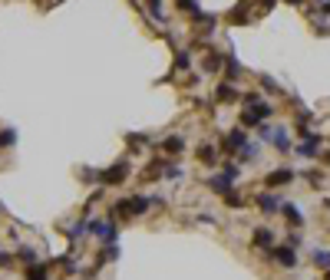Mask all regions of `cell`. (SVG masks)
I'll use <instances>...</instances> for the list:
<instances>
[{
	"instance_id": "9c48e42d",
	"label": "cell",
	"mask_w": 330,
	"mask_h": 280,
	"mask_svg": "<svg viewBox=\"0 0 330 280\" xmlns=\"http://www.w3.org/2000/svg\"><path fill=\"white\" fill-rule=\"evenodd\" d=\"M244 145H248V135H244L241 129H234L228 135V149H244Z\"/></svg>"
},
{
	"instance_id": "7402d4cb",
	"label": "cell",
	"mask_w": 330,
	"mask_h": 280,
	"mask_svg": "<svg viewBox=\"0 0 330 280\" xmlns=\"http://www.w3.org/2000/svg\"><path fill=\"white\" fill-rule=\"evenodd\" d=\"M238 73H241V66H238V60H228V79H234Z\"/></svg>"
},
{
	"instance_id": "2e32d148",
	"label": "cell",
	"mask_w": 330,
	"mask_h": 280,
	"mask_svg": "<svg viewBox=\"0 0 330 280\" xmlns=\"http://www.w3.org/2000/svg\"><path fill=\"white\" fill-rule=\"evenodd\" d=\"M182 145H185V142L178 139V135H172V139H165V152H182Z\"/></svg>"
},
{
	"instance_id": "83f0119b",
	"label": "cell",
	"mask_w": 330,
	"mask_h": 280,
	"mask_svg": "<svg viewBox=\"0 0 330 280\" xmlns=\"http://www.w3.org/2000/svg\"><path fill=\"white\" fill-rule=\"evenodd\" d=\"M287 3H294V7H300V3H304V0H287Z\"/></svg>"
},
{
	"instance_id": "ffe728a7",
	"label": "cell",
	"mask_w": 330,
	"mask_h": 280,
	"mask_svg": "<svg viewBox=\"0 0 330 280\" xmlns=\"http://www.w3.org/2000/svg\"><path fill=\"white\" fill-rule=\"evenodd\" d=\"M254 155H258V145H244V152H241V162H251Z\"/></svg>"
},
{
	"instance_id": "4fadbf2b",
	"label": "cell",
	"mask_w": 330,
	"mask_h": 280,
	"mask_svg": "<svg viewBox=\"0 0 330 280\" xmlns=\"http://www.w3.org/2000/svg\"><path fill=\"white\" fill-rule=\"evenodd\" d=\"M241 122H244V125H258V122H261V116H258L254 109H244V112H241Z\"/></svg>"
},
{
	"instance_id": "484cf974",
	"label": "cell",
	"mask_w": 330,
	"mask_h": 280,
	"mask_svg": "<svg viewBox=\"0 0 330 280\" xmlns=\"http://www.w3.org/2000/svg\"><path fill=\"white\" fill-rule=\"evenodd\" d=\"M10 264H13L10 254H0V267H10Z\"/></svg>"
},
{
	"instance_id": "d4e9b609",
	"label": "cell",
	"mask_w": 330,
	"mask_h": 280,
	"mask_svg": "<svg viewBox=\"0 0 330 280\" xmlns=\"http://www.w3.org/2000/svg\"><path fill=\"white\" fill-rule=\"evenodd\" d=\"M261 86L267 89V93H277V86H274V83H271V79H267V76H264V79H261Z\"/></svg>"
},
{
	"instance_id": "d6986e66",
	"label": "cell",
	"mask_w": 330,
	"mask_h": 280,
	"mask_svg": "<svg viewBox=\"0 0 330 280\" xmlns=\"http://www.w3.org/2000/svg\"><path fill=\"white\" fill-rule=\"evenodd\" d=\"M149 10H152L155 20H162V0H149Z\"/></svg>"
},
{
	"instance_id": "e0dca14e",
	"label": "cell",
	"mask_w": 330,
	"mask_h": 280,
	"mask_svg": "<svg viewBox=\"0 0 330 280\" xmlns=\"http://www.w3.org/2000/svg\"><path fill=\"white\" fill-rule=\"evenodd\" d=\"M274 132L277 129H271V125H258V135H261L264 142H274Z\"/></svg>"
},
{
	"instance_id": "6da1fadb",
	"label": "cell",
	"mask_w": 330,
	"mask_h": 280,
	"mask_svg": "<svg viewBox=\"0 0 330 280\" xmlns=\"http://www.w3.org/2000/svg\"><path fill=\"white\" fill-rule=\"evenodd\" d=\"M291 182H294V172H291V168L271 172L267 178H264V185H267V188H281V185H291Z\"/></svg>"
},
{
	"instance_id": "30bf717a",
	"label": "cell",
	"mask_w": 330,
	"mask_h": 280,
	"mask_svg": "<svg viewBox=\"0 0 330 280\" xmlns=\"http://www.w3.org/2000/svg\"><path fill=\"white\" fill-rule=\"evenodd\" d=\"M274 145H277L281 152H291V139H287V132H284V129H277V132H274Z\"/></svg>"
},
{
	"instance_id": "8992f818",
	"label": "cell",
	"mask_w": 330,
	"mask_h": 280,
	"mask_svg": "<svg viewBox=\"0 0 330 280\" xmlns=\"http://www.w3.org/2000/svg\"><path fill=\"white\" fill-rule=\"evenodd\" d=\"M271 244H274V231L258 227V231H254V248H271Z\"/></svg>"
},
{
	"instance_id": "5b68a950",
	"label": "cell",
	"mask_w": 330,
	"mask_h": 280,
	"mask_svg": "<svg viewBox=\"0 0 330 280\" xmlns=\"http://www.w3.org/2000/svg\"><path fill=\"white\" fill-rule=\"evenodd\" d=\"M258 208H261L264 215H274L277 208H281V201H277L274 194H258Z\"/></svg>"
},
{
	"instance_id": "cb8c5ba5",
	"label": "cell",
	"mask_w": 330,
	"mask_h": 280,
	"mask_svg": "<svg viewBox=\"0 0 330 280\" xmlns=\"http://www.w3.org/2000/svg\"><path fill=\"white\" fill-rule=\"evenodd\" d=\"M218 99H234V89L231 86H218Z\"/></svg>"
},
{
	"instance_id": "5bb4252c",
	"label": "cell",
	"mask_w": 330,
	"mask_h": 280,
	"mask_svg": "<svg viewBox=\"0 0 330 280\" xmlns=\"http://www.w3.org/2000/svg\"><path fill=\"white\" fill-rule=\"evenodd\" d=\"M314 264L317 267H330V250H314Z\"/></svg>"
},
{
	"instance_id": "9a60e30c",
	"label": "cell",
	"mask_w": 330,
	"mask_h": 280,
	"mask_svg": "<svg viewBox=\"0 0 330 280\" xmlns=\"http://www.w3.org/2000/svg\"><path fill=\"white\" fill-rule=\"evenodd\" d=\"M225 205H228V208H241L244 201H241V194H238V191H228V194H225Z\"/></svg>"
},
{
	"instance_id": "44dd1931",
	"label": "cell",
	"mask_w": 330,
	"mask_h": 280,
	"mask_svg": "<svg viewBox=\"0 0 330 280\" xmlns=\"http://www.w3.org/2000/svg\"><path fill=\"white\" fill-rule=\"evenodd\" d=\"M13 142H17V132L13 129H7L3 135H0V145H13Z\"/></svg>"
},
{
	"instance_id": "8fae6325",
	"label": "cell",
	"mask_w": 330,
	"mask_h": 280,
	"mask_svg": "<svg viewBox=\"0 0 330 280\" xmlns=\"http://www.w3.org/2000/svg\"><path fill=\"white\" fill-rule=\"evenodd\" d=\"M27 280H46V267L43 264H33V267L27 270Z\"/></svg>"
},
{
	"instance_id": "603a6c76",
	"label": "cell",
	"mask_w": 330,
	"mask_h": 280,
	"mask_svg": "<svg viewBox=\"0 0 330 280\" xmlns=\"http://www.w3.org/2000/svg\"><path fill=\"white\" fill-rule=\"evenodd\" d=\"M188 63H192V60H188V53H178L175 56V66H178V69H188Z\"/></svg>"
},
{
	"instance_id": "7c38bea8",
	"label": "cell",
	"mask_w": 330,
	"mask_h": 280,
	"mask_svg": "<svg viewBox=\"0 0 330 280\" xmlns=\"http://www.w3.org/2000/svg\"><path fill=\"white\" fill-rule=\"evenodd\" d=\"M178 10H188L192 17H198V13H201V7H198V0H178Z\"/></svg>"
},
{
	"instance_id": "ba28073f",
	"label": "cell",
	"mask_w": 330,
	"mask_h": 280,
	"mask_svg": "<svg viewBox=\"0 0 330 280\" xmlns=\"http://www.w3.org/2000/svg\"><path fill=\"white\" fill-rule=\"evenodd\" d=\"M198 158L205 165H215L218 162V149H215V145H201V149H198Z\"/></svg>"
},
{
	"instance_id": "4316f807",
	"label": "cell",
	"mask_w": 330,
	"mask_h": 280,
	"mask_svg": "<svg viewBox=\"0 0 330 280\" xmlns=\"http://www.w3.org/2000/svg\"><path fill=\"white\" fill-rule=\"evenodd\" d=\"M261 7H264V10H271V7H274V0H261Z\"/></svg>"
},
{
	"instance_id": "ac0fdd59",
	"label": "cell",
	"mask_w": 330,
	"mask_h": 280,
	"mask_svg": "<svg viewBox=\"0 0 330 280\" xmlns=\"http://www.w3.org/2000/svg\"><path fill=\"white\" fill-rule=\"evenodd\" d=\"M205 69H221V56H218V53H208V60H205Z\"/></svg>"
},
{
	"instance_id": "7a4b0ae2",
	"label": "cell",
	"mask_w": 330,
	"mask_h": 280,
	"mask_svg": "<svg viewBox=\"0 0 330 280\" xmlns=\"http://www.w3.org/2000/svg\"><path fill=\"white\" fill-rule=\"evenodd\" d=\"M271 257L281 264V267H294L297 264V254H294V248H274L271 250Z\"/></svg>"
},
{
	"instance_id": "277c9868",
	"label": "cell",
	"mask_w": 330,
	"mask_h": 280,
	"mask_svg": "<svg viewBox=\"0 0 330 280\" xmlns=\"http://www.w3.org/2000/svg\"><path fill=\"white\" fill-rule=\"evenodd\" d=\"M126 172H129L126 165H116V168H109V172H102V175H99V178H102V182H106V185H119L122 178H126Z\"/></svg>"
},
{
	"instance_id": "f1b7e54d",
	"label": "cell",
	"mask_w": 330,
	"mask_h": 280,
	"mask_svg": "<svg viewBox=\"0 0 330 280\" xmlns=\"http://www.w3.org/2000/svg\"><path fill=\"white\" fill-rule=\"evenodd\" d=\"M327 280H330V270H327Z\"/></svg>"
},
{
	"instance_id": "52a82bcc",
	"label": "cell",
	"mask_w": 330,
	"mask_h": 280,
	"mask_svg": "<svg viewBox=\"0 0 330 280\" xmlns=\"http://www.w3.org/2000/svg\"><path fill=\"white\" fill-rule=\"evenodd\" d=\"M208 188H211V191H218V194H228L231 191V178H228V175H215V178L208 182Z\"/></svg>"
},
{
	"instance_id": "3957f363",
	"label": "cell",
	"mask_w": 330,
	"mask_h": 280,
	"mask_svg": "<svg viewBox=\"0 0 330 280\" xmlns=\"http://www.w3.org/2000/svg\"><path fill=\"white\" fill-rule=\"evenodd\" d=\"M281 215L287 218V224H291V227L304 224V215H300V208H297V205H281Z\"/></svg>"
}]
</instances>
